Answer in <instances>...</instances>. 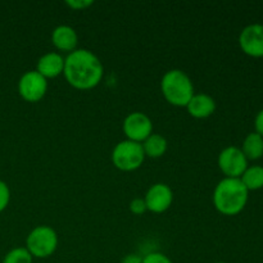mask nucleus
<instances>
[{
  "label": "nucleus",
  "mask_w": 263,
  "mask_h": 263,
  "mask_svg": "<svg viewBox=\"0 0 263 263\" xmlns=\"http://www.w3.org/2000/svg\"><path fill=\"white\" fill-rule=\"evenodd\" d=\"M110 157L116 168L122 172H131L140 168L146 158L141 144L127 139L116 144Z\"/></svg>",
  "instance_id": "obj_5"
},
{
  "label": "nucleus",
  "mask_w": 263,
  "mask_h": 263,
  "mask_svg": "<svg viewBox=\"0 0 263 263\" xmlns=\"http://www.w3.org/2000/svg\"><path fill=\"white\" fill-rule=\"evenodd\" d=\"M10 202V189L8 184L3 180H0V213L5 211V208L9 205Z\"/></svg>",
  "instance_id": "obj_19"
},
{
  "label": "nucleus",
  "mask_w": 263,
  "mask_h": 263,
  "mask_svg": "<svg viewBox=\"0 0 263 263\" xmlns=\"http://www.w3.org/2000/svg\"><path fill=\"white\" fill-rule=\"evenodd\" d=\"M240 149L248 161H258L263 157V138L256 131L249 133L244 138Z\"/></svg>",
  "instance_id": "obj_14"
},
{
  "label": "nucleus",
  "mask_w": 263,
  "mask_h": 263,
  "mask_svg": "<svg viewBox=\"0 0 263 263\" xmlns=\"http://www.w3.org/2000/svg\"><path fill=\"white\" fill-rule=\"evenodd\" d=\"M143 263H174L170 257L161 252H149L143 256Z\"/></svg>",
  "instance_id": "obj_18"
},
{
  "label": "nucleus",
  "mask_w": 263,
  "mask_h": 263,
  "mask_svg": "<svg viewBox=\"0 0 263 263\" xmlns=\"http://www.w3.org/2000/svg\"><path fill=\"white\" fill-rule=\"evenodd\" d=\"M64 57L58 51H49L41 55L36 63V69L44 79L50 80L63 74Z\"/></svg>",
  "instance_id": "obj_11"
},
{
  "label": "nucleus",
  "mask_w": 263,
  "mask_h": 263,
  "mask_svg": "<svg viewBox=\"0 0 263 263\" xmlns=\"http://www.w3.org/2000/svg\"><path fill=\"white\" fill-rule=\"evenodd\" d=\"M240 181L243 182L248 192L263 189V166H259V164L248 166V168L241 175Z\"/></svg>",
  "instance_id": "obj_16"
},
{
  "label": "nucleus",
  "mask_w": 263,
  "mask_h": 263,
  "mask_svg": "<svg viewBox=\"0 0 263 263\" xmlns=\"http://www.w3.org/2000/svg\"><path fill=\"white\" fill-rule=\"evenodd\" d=\"M216 263H226V262H216Z\"/></svg>",
  "instance_id": "obj_24"
},
{
  "label": "nucleus",
  "mask_w": 263,
  "mask_h": 263,
  "mask_svg": "<svg viewBox=\"0 0 263 263\" xmlns=\"http://www.w3.org/2000/svg\"><path fill=\"white\" fill-rule=\"evenodd\" d=\"M51 43L58 51L69 54L77 49L79 35L71 26L59 25L51 32Z\"/></svg>",
  "instance_id": "obj_12"
},
{
  "label": "nucleus",
  "mask_w": 263,
  "mask_h": 263,
  "mask_svg": "<svg viewBox=\"0 0 263 263\" xmlns=\"http://www.w3.org/2000/svg\"><path fill=\"white\" fill-rule=\"evenodd\" d=\"M33 257L25 247H17L8 252L3 258V263H32Z\"/></svg>",
  "instance_id": "obj_17"
},
{
  "label": "nucleus",
  "mask_w": 263,
  "mask_h": 263,
  "mask_svg": "<svg viewBox=\"0 0 263 263\" xmlns=\"http://www.w3.org/2000/svg\"><path fill=\"white\" fill-rule=\"evenodd\" d=\"M249 192L240 179L223 177L213 190L212 200L216 211L223 216H236L246 208Z\"/></svg>",
  "instance_id": "obj_2"
},
{
  "label": "nucleus",
  "mask_w": 263,
  "mask_h": 263,
  "mask_svg": "<svg viewBox=\"0 0 263 263\" xmlns=\"http://www.w3.org/2000/svg\"><path fill=\"white\" fill-rule=\"evenodd\" d=\"M121 263H143V257H141L140 254L136 253L126 254V256L121 259Z\"/></svg>",
  "instance_id": "obj_23"
},
{
  "label": "nucleus",
  "mask_w": 263,
  "mask_h": 263,
  "mask_svg": "<svg viewBox=\"0 0 263 263\" xmlns=\"http://www.w3.org/2000/svg\"><path fill=\"white\" fill-rule=\"evenodd\" d=\"M122 130L127 140L141 144L153 134V122L145 113L133 112L123 120Z\"/></svg>",
  "instance_id": "obj_8"
},
{
  "label": "nucleus",
  "mask_w": 263,
  "mask_h": 263,
  "mask_svg": "<svg viewBox=\"0 0 263 263\" xmlns=\"http://www.w3.org/2000/svg\"><path fill=\"white\" fill-rule=\"evenodd\" d=\"M146 210L153 213H163L168 210L174 202V192L171 187L163 182L152 185L146 192L145 197Z\"/></svg>",
  "instance_id": "obj_10"
},
{
  "label": "nucleus",
  "mask_w": 263,
  "mask_h": 263,
  "mask_svg": "<svg viewBox=\"0 0 263 263\" xmlns=\"http://www.w3.org/2000/svg\"><path fill=\"white\" fill-rule=\"evenodd\" d=\"M239 46L246 55L263 58V25L252 23L239 33Z\"/></svg>",
  "instance_id": "obj_9"
},
{
  "label": "nucleus",
  "mask_w": 263,
  "mask_h": 263,
  "mask_svg": "<svg viewBox=\"0 0 263 263\" xmlns=\"http://www.w3.org/2000/svg\"><path fill=\"white\" fill-rule=\"evenodd\" d=\"M48 91V80L44 79L37 71H28L18 80V94L25 102L37 103Z\"/></svg>",
  "instance_id": "obj_7"
},
{
  "label": "nucleus",
  "mask_w": 263,
  "mask_h": 263,
  "mask_svg": "<svg viewBox=\"0 0 263 263\" xmlns=\"http://www.w3.org/2000/svg\"><path fill=\"white\" fill-rule=\"evenodd\" d=\"M141 146H143L145 157H149V158H161L162 156L166 154L167 149H168V143H167L164 136L153 133L141 143Z\"/></svg>",
  "instance_id": "obj_15"
},
{
  "label": "nucleus",
  "mask_w": 263,
  "mask_h": 263,
  "mask_svg": "<svg viewBox=\"0 0 263 263\" xmlns=\"http://www.w3.org/2000/svg\"><path fill=\"white\" fill-rule=\"evenodd\" d=\"M185 108L193 118L204 120V118L211 117L215 113L216 100L205 92H199V94L193 95V98Z\"/></svg>",
  "instance_id": "obj_13"
},
{
  "label": "nucleus",
  "mask_w": 263,
  "mask_h": 263,
  "mask_svg": "<svg viewBox=\"0 0 263 263\" xmlns=\"http://www.w3.org/2000/svg\"><path fill=\"white\" fill-rule=\"evenodd\" d=\"M218 168L221 170L225 177L230 179H240L249 166V161L246 158L240 148L238 146H228L222 149L217 158Z\"/></svg>",
  "instance_id": "obj_6"
},
{
  "label": "nucleus",
  "mask_w": 263,
  "mask_h": 263,
  "mask_svg": "<svg viewBox=\"0 0 263 263\" xmlns=\"http://www.w3.org/2000/svg\"><path fill=\"white\" fill-rule=\"evenodd\" d=\"M58 234L53 228L46 225L36 226L26 238L25 248L33 258L45 259L53 256L58 248Z\"/></svg>",
  "instance_id": "obj_4"
},
{
  "label": "nucleus",
  "mask_w": 263,
  "mask_h": 263,
  "mask_svg": "<svg viewBox=\"0 0 263 263\" xmlns=\"http://www.w3.org/2000/svg\"><path fill=\"white\" fill-rule=\"evenodd\" d=\"M161 91L168 104L174 107L185 108L194 92L192 79L181 69H170L162 76Z\"/></svg>",
  "instance_id": "obj_3"
},
{
  "label": "nucleus",
  "mask_w": 263,
  "mask_h": 263,
  "mask_svg": "<svg viewBox=\"0 0 263 263\" xmlns=\"http://www.w3.org/2000/svg\"><path fill=\"white\" fill-rule=\"evenodd\" d=\"M254 131L263 138V109L259 110L254 118Z\"/></svg>",
  "instance_id": "obj_22"
},
{
  "label": "nucleus",
  "mask_w": 263,
  "mask_h": 263,
  "mask_svg": "<svg viewBox=\"0 0 263 263\" xmlns=\"http://www.w3.org/2000/svg\"><path fill=\"white\" fill-rule=\"evenodd\" d=\"M94 2L91 0H67L66 5L73 10H85L86 8L91 7Z\"/></svg>",
  "instance_id": "obj_21"
},
{
  "label": "nucleus",
  "mask_w": 263,
  "mask_h": 263,
  "mask_svg": "<svg viewBox=\"0 0 263 263\" xmlns=\"http://www.w3.org/2000/svg\"><path fill=\"white\" fill-rule=\"evenodd\" d=\"M63 76L73 89L86 91L97 87L104 76V67L97 54L77 48L64 58Z\"/></svg>",
  "instance_id": "obj_1"
},
{
  "label": "nucleus",
  "mask_w": 263,
  "mask_h": 263,
  "mask_svg": "<svg viewBox=\"0 0 263 263\" xmlns=\"http://www.w3.org/2000/svg\"><path fill=\"white\" fill-rule=\"evenodd\" d=\"M128 208H130L131 213H134L135 216H141L148 211L144 198H135V199H133L130 204H128Z\"/></svg>",
  "instance_id": "obj_20"
}]
</instances>
